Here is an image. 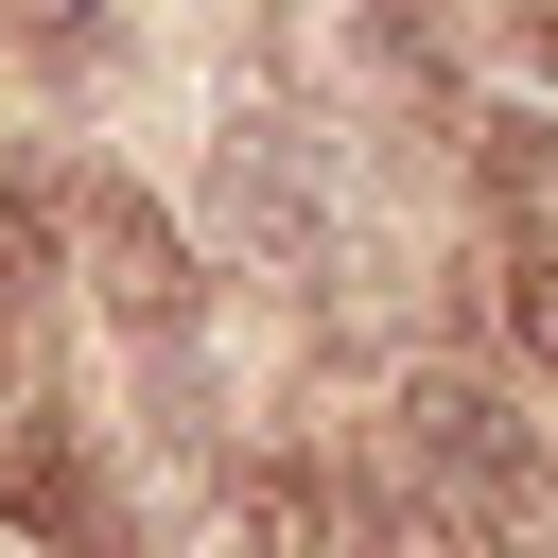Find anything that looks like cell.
<instances>
[{"label": "cell", "instance_id": "obj_10", "mask_svg": "<svg viewBox=\"0 0 558 558\" xmlns=\"http://www.w3.org/2000/svg\"><path fill=\"white\" fill-rule=\"evenodd\" d=\"M35 262H52V209H35V192H17V174H0V314H17V296H35Z\"/></svg>", "mask_w": 558, "mask_h": 558}, {"label": "cell", "instance_id": "obj_3", "mask_svg": "<svg viewBox=\"0 0 558 558\" xmlns=\"http://www.w3.org/2000/svg\"><path fill=\"white\" fill-rule=\"evenodd\" d=\"M209 209H227L244 262H296V244H314V157H296L279 105H227V140H209Z\"/></svg>", "mask_w": 558, "mask_h": 558}, {"label": "cell", "instance_id": "obj_8", "mask_svg": "<svg viewBox=\"0 0 558 558\" xmlns=\"http://www.w3.org/2000/svg\"><path fill=\"white\" fill-rule=\"evenodd\" d=\"M506 331L558 366V244H506Z\"/></svg>", "mask_w": 558, "mask_h": 558}, {"label": "cell", "instance_id": "obj_2", "mask_svg": "<svg viewBox=\"0 0 558 558\" xmlns=\"http://www.w3.org/2000/svg\"><path fill=\"white\" fill-rule=\"evenodd\" d=\"M0 506H17L35 558H140V506L87 471V418H70V401H35V418L0 436Z\"/></svg>", "mask_w": 558, "mask_h": 558}, {"label": "cell", "instance_id": "obj_5", "mask_svg": "<svg viewBox=\"0 0 558 558\" xmlns=\"http://www.w3.org/2000/svg\"><path fill=\"white\" fill-rule=\"evenodd\" d=\"M471 174H488L506 244H558V122H541V105H488V122H471Z\"/></svg>", "mask_w": 558, "mask_h": 558}, {"label": "cell", "instance_id": "obj_12", "mask_svg": "<svg viewBox=\"0 0 558 558\" xmlns=\"http://www.w3.org/2000/svg\"><path fill=\"white\" fill-rule=\"evenodd\" d=\"M488 17H506V52H523V70L558 87V0H488Z\"/></svg>", "mask_w": 558, "mask_h": 558}, {"label": "cell", "instance_id": "obj_6", "mask_svg": "<svg viewBox=\"0 0 558 558\" xmlns=\"http://www.w3.org/2000/svg\"><path fill=\"white\" fill-rule=\"evenodd\" d=\"M331 558H453V523H436V488H401V471H349V506H331Z\"/></svg>", "mask_w": 558, "mask_h": 558}, {"label": "cell", "instance_id": "obj_7", "mask_svg": "<svg viewBox=\"0 0 558 558\" xmlns=\"http://www.w3.org/2000/svg\"><path fill=\"white\" fill-rule=\"evenodd\" d=\"M244 558H331V488L279 453V471H244Z\"/></svg>", "mask_w": 558, "mask_h": 558}, {"label": "cell", "instance_id": "obj_4", "mask_svg": "<svg viewBox=\"0 0 558 558\" xmlns=\"http://www.w3.org/2000/svg\"><path fill=\"white\" fill-rule=\"evenodd\" d=\"M70 227H87V279H105V314L174 349V331H192V244H174V209H140V192L105 174V192H70Z\"/></svg>", "mask_w": 558, "mask_h": 558}, {"label": "cell", "instance_id": "obj_9", "mask_svg": "<svg viewBox=\"0 0 558 558\" xmlns=\"http://www.w3.org/2000/svg\"><path fill=\"white\" fill-rule=\"evenodd\" d=\"M17 52H52V70H105V0H17Z\"/></svg>", "mask_w": 558, "mask_h": 558}, {"label": "cell", "instance_id": "obj_11", "mask_svg": "<svg viewBox=\"0 0 558 558\" xmlns=\"http://www.w3.org/2000/svg\"><path fill=\"white\" fill-rule=\"evenodd\" d=\"M366 35H384V52H418V70H436V52H453V0H366Z\"/></svg>", "mask_w": 558, "mask_h": 558}, {"label": "cell", "instance_id": "obj_1", "mask_svg": "<svg viewBox=\"0 0 558 558\" xmlns=\"http://www.w3.org/2000/svg\"><path fill=\"white\" fill-rule=\"evenodd\" d=\"M401 453L436 471V506H471L488 558H558V471H541V436L506 418V384H471V366H401Z\"/></svg>", "mask_w": 558, "mask_h": 558}]
</instances>
